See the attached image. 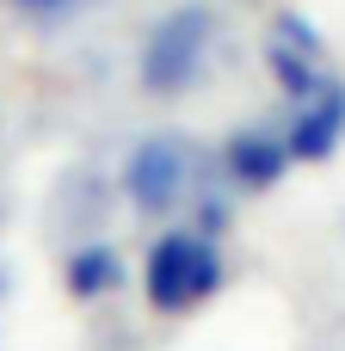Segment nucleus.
Returning <instances> with one entry per match:
<instances>
[{"instance_id":"f257e3e1","label":"nucleus","mask_w":345,"mask_h":351,"mask_svg":"<svg viewBox=\"0 0 345 351\" xmlns=\"http://www.w3.org/2000/svg\"><path fill=\"white\" fill-rule=\"evenodd\" d=\"M142 284H148V302L160 315H191L198 302H210L222 290V253L204 234H160L148 247Z\"/></svg>"},{"instance_id":"f03ea898","label":"nucleus","mask_w":345,"mask_h":351,"mask_svg":"<svg viewBox=\"0 0 345 351\" xmlns=\"http://www.w3.org/2000/svg\"><path fill=\"white\" fill-rule=\"evenodd\" d=\"M210 12L204 6H179V12H167L154 31H148V43H142V80L154 86V93H185L198 74H204V62H210Z\"/></svg>"},{"instance_id":"7ed1b4c3","label":"nucleus","mask_w":345,"mask_h":351,"mask_svg":"<svg viewBox=\"0 0 345 351\" xmlns=\"http://www.w3.org/2000/svg\"><path fill=\"white\" fill-rule=\"evenodd\" d=\"M179 191H185V148L160 142V136L142 142L130 160V197L142 210H167V204H179Z\"/></svg>"},{"instance_id":"20e7f679","label":"nucleus","mask_w":345,"mask_h":351,"mask_svg":"<svg viewBox=\"0 0 345 351\" xmlns=\"http://www.w3.org/2000/svg\"><path fill=\"white\" fill-rule=\"evenodd\" d=\"M345 130V93L340 86H315L309 99H302V117H296V130H290V160H327L333 154V142H340Z\"/></svg>"},{"instance_id":"39448f33","label":"nucleus","mask_w":345,"mask_h":351,"mask_svg":"<svg viewBox=\"0 0 345 351\" xmlns=\"http://www.w3.org/2000/svg\"><path fill=\"white\" fill-rule=\"evenodd\" d=\"M222 160H228V173H235L247 191H265V185L284 173L290 148H284V142H272V136H259V130H247V136H235V142H228V154H222Z\"/></svg>"},{"instance_id":"423d86ee","label":"nucleus","mask_w":345,"mask_h":351,"mask_svg":"<svg viewBox=\"0 0 345 351\" xmlns=\"http://www.w3.org/2000/svg\"><path fill=\"white\" fill-rule=\"evenodd\" d=\"M123 284V265H117V253L111 247H86V253H74L68 259V290L74 296H105V290H117Z\"/></svg>"},{"instance_id":"0eeeda50","label":"nucleus","mask_w":345,"mask_h":351,"mask_svg":"<svg viewBox=\"0 0 345 351\" xmlns=\"http://www.w3.org/2000/svg\"><path fill=\"white\" fill-rule=\"evenodd\" d=\"M12 6H25V12H68V6H80V0H12Z\"/></svg>"},{"instance_id":"6e6552de","label":"nucleus","mask_w":345,"mask_h":351,"mask_svg":"<svg viewBox=\"0 0 345 351\" xmlns=\"http://www.w3.org/2000/svg\"><path fill=\"white\" fill-rule=\"evenodd\" d=\"M0 290H6V271H0Z\"/></svg>"}]
</instances>
